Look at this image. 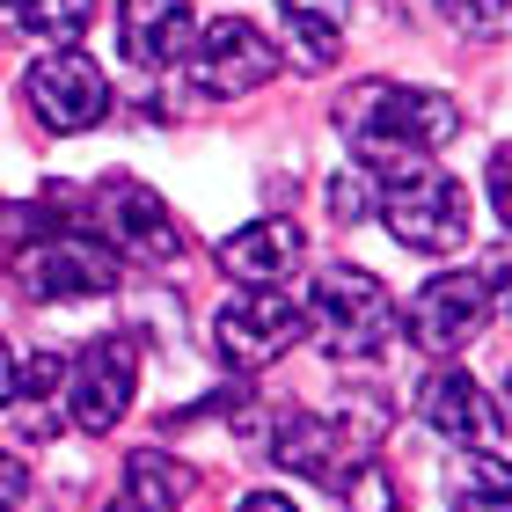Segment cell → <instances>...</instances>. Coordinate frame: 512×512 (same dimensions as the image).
<instances>
[{
    "mask_svg": "<svg viewBox=\"0 0 512 512\" xmlns=\"http://www.w3.org/2000/svg\"><path fill=\"white\" fill-rule=\"evenodd\" d=\"M491 205H498V220L512 227V147L491 154Z\"/></svg>",
    "mask_w": 512,
    "mask_h": 512,
    "instance_id": "cell-23",
    "label": "cell"
},
{
    "mask_svg": "<svg viewBox=\"0 0 512 512\" xmlns=\"http://www.w3.org/2000/svg\"><path fill=\"white\" fill-rule=\"evenodd\" d=\"M271 454H278V469H293V476L337 483L344 469H352V432H344L337 417H308V410H293V417H278Z\"/></svg>",
    "mask_w": 512,
    "mask_h": 512,
    "instance_id": "cell-14",
    "label": "cell"
},
{
    "mask_svg": "<svg viewBox=\"0 0 512 512\" xmlns=\"http://www.w3.org/2000/svg\"><path fill=\"white\" fill-rule=\"evenodd\" d=\"M337 125L352 132L366 169H395V161H432L461 132V110L410 81H359L337 103Z\"/></svg>",
    "mask_w": 512,
    "mask_h": 512,
    "instance_id": "cell-1",
    "label": "cell"
},
{
    "mask_svg": "<svg viewBox=\"0 0 512 512\" xmlns=\"http://www.w3.org/2000/svg\"><path fill=\"white\" fill-rule=\"evenodd\" d=\"M483 293H491V308H505V315H512V242L491 256V264H483Z\"/></svg>",
    "mask_w": 512,
    "mask_h": 512,
    "instance_id": "cell-21",
    "label": "cell"
},
{
    "mask_svg": "<svg viewBox=\"0 0 512 512\" xmlns=\"http://www.w3.org/2000/svg\"><path fill=\"white\" fill-rule=\"evenodd\" d=\"M271 74H278V44L242 15L205 22V37L191 44V81L205 96H249V88H264Z\"/></svg>",
    "mask_w": 512,
    "mask_h": 512,
    "instance_id": "cell-9",
    "label": "cell"
},
{
    "mask_svg": "<svg viewBox=\"0 0 512 512\" xmlns=\"http://www.w3.org/2000/svg\"><path fill=\"white\" fill-rule=\"evenodd\" d=\"M191 469H183L176 454H154V447H139L125 461V483H118V498H110L103 512H176L183 498H191Z\"/></svg>",
    "mask_w": 512,
    "mask_h": 512,
    "instance_id": "cell-15",
    "label": "cell"
},
{
    "mask_svg": "<svg viewBox=\"0 0 512 512\" xmlns=\"http://www.w3.org/2000/svg\"><path fill=\"white\" fill-rule=\"evenodd\" d=\"M300 256H308L300 220L271 213V220H249V227H235V235L220 242V271L235 278V286H286L300 271Z\"/></svg>",
    "mask_w": 512,
    "mask_h": 512,
    "instance_id": "cell-12",
    "label": "cell"
},
{
    "mask_svg": "<svg viewBox=\"0 0 512 512\" xmlns=\"http://www.w3.org/2000/svg\"><path fill=\"white\" fill-rule=\"evenodd\" d=\"M88 22H96V0H30V37H52L59 52H74Z\"/></svg>",
    "mask_w": 512,
    "mask_h": 512,
    "instance_id": "cell-18",
    "label": "cell"
},
{
    "mask_svg": "<svg viewBox=\"0 0 512 512\" xmlns=\"http://www.w3.org/2000/svg\"><path fill=\"white\" fill-rule=\"evenodd\" d=\"M8 395H15V359H8V337H0V410H8Z\"/></svg>",
    "mask_w": 512,
    "mask_h": 512,
    "instance_id": "cell-26",
    "label": "cell"
},
{
    "mask_svg": "<svg viewBox=\"0 0 512 512\" xmlns=\"http://www.w3.org/2000/svg\"><path fill=\"white\" fill-rule=\"evenodd\" d=\"M278 22H286V37L300 44V59L308 66H330L337 44H344V0H278Z\"/></svg>",
    "mask_w": 512,
    "mask_h": 512,
    "instance_id": "cell-17",
    "label": "cell"
},
{
    "mask_svg": "<svg viewBox=\"0 0 512 512\" xmlns=\"http://www.w3.org/2000/svg\"><path fill=\"white\" fill-rule=\"evenodd\" d=\"M30 37V0H0V44H22Z\"/></svg>",
    "mask_w": 512,
    "mask_h": 512,
    "instance_id": "cell-24",
    "label": "cell"
},
{
    "mask_svg": "<svg viewBox=\"0 0 512 512\" xmlns=\"http://www.w3.org/2000/svg\"><path fill=\"white\" fill-rule=\"evenodd\" d=\"M447 512H512V461L505 454H461L447 476Z\"/></svg>",
    "mask_w": 512,
    "mask_h": 512,
    "instance_id": "cell-16",
    "label": "cell"
},
{
    "mask_svg": "<svg viewBox=\"0 0 512 512\" xmlns=\"http://www.w3.org/2000/svg\"><path fill=\"white\" fill-rule=\"evenodd\" d=\"M374 220L388 227L403 249L417 256H454L469 242V191H461V176L432 169V161H395V169H374Z\"/></svg>",
    "mask_w": 512,
    "mask_h": 512,
    "instance_id": "cell-2",
    "label": "cell"
},
{
    "mask_svg": "<svg viewBox=\"0 0 512 512\" xmlns=\"http://www.w3.org/2000/svg\"><path fill=\"white\" fill-rule=\"evenodd\" d=\"M235 512H300V505H293L286 491H249V498H242Z\"/></svg>",
    "mask_w": 512,
    "mask_h": 512,
    "instance_id": "cell-25",
    "label": "cell"
},
{
    "mask_svg": "<svg viewBox=\"0 0 512 512\" xmlns=\"http://www.w3.org/2000/svg\"><path fill=\"white\" fill-rule=\"evenodd\" d=\"M88 235L118 256H139V264H169L176 256V227L161 213V198L132 176H103L96 198H88Z\"/></svg>",
    "mask_w": 512,
    "mask_h": 512,
    "instance_id": "cell-5",
    "label": "cell"
},
{
    "mask_svg": "<svg viewBox=\"0 0 512 512\" xmlns=\"http://www.w3.org/2000/svg\"><path fill=\"white\" fill-rule=\"evenodd\" d=\"M22 103L37 110L44 132H88V125H103V110H110V81H103V66L81 59V52H44L30 74H22Z\"/></svg>",
    "mask_w": 512,
    "mask_h": 512,
    "instance_id": "cell-7",
    "label": "cell"
},
{
    "mask_svg": "<svg viewBox=\"0 0 512 512\" xmlns=\"http://www.w3.org/2000/svg\"><path fill=\"white\" fill-rule=\"evenodd\" d=\"M22 286L37 300H103L118 286V264H110L103 242H88V235H52V242L22 249Z\"/></svg>",
    "mask_w": 512,
    "mask_h": 512,
    "instance_id": "cell-10",
    "label": "cell"
},
{
    "mask_svg": "<svg viewBox=\"0 0 512 512\" xmlns=\"http://www.w3.org/2000/svg\"><path fill=\"white\" fill-rule=\"evenodd\" d=\"M417 410H425V425L439 439H454V447H469V454H498V410H491V395L476 388V374H461V366L425 374Z\"/></svg>",
    "mask_w": 512,
    "mask_h": 512,
    "instance_id": "cell-11",
    "label": "cell"
},
{
    "mask_svg": "<svg viewBox=\"0 0 512 512\" xmlns=\"http://www.w3.org/2000/svg\"><path fill=\"white\" fill-rule=\"evenodd\" d=\"M308 330L322 337V352L330 359H366V352H381L388 330H395V300L374 271H359V264H330L308 286Z\"/></svg>",
    "mask_w": 512,
    "mask_h": 512,
    "instance_id": "cell-3",
    "label": "cell"
},
{
    "mask_svg": "<svg viewBox=\"0 0 512 512\" xmlns=\"http://www.w3.org/2000/svg\"><path fill=\"white\" fill-rule=\"evenodd\" d=\"M439 15L469 37H512V0H439Z\"/></svg>",
    "mask_w": 512,
    "mask_h": 512,
    "instance_id": "cell-19",
    "label": "cell"
},
{
    "mask_svg": "<svg viewBox=\"0 0 512 512\" xmlns=\"http://www.w3.org/2000/svg\"><path fill=\"white\" fill-rule=\"evenodd\" d=\"M337 483H344V512H395V483L374 469V461H352Z\"/></svg>",
    "mask_w": 512,
    "mask_h": 512,
    "instance_id": "cell-20",
    "label": "cell"
},
{
    "mask_svg": "<svg viewBox=\"0 0 512 512\" xmlns=\"http://www.w3.org/2000/svg\"><path fill=\"white\" fill-rule=\"evenodd\" d=\"M491 293H483V271H439L425 293L410 300V344L432 359H454L491 330Z\"/></svg>",
    "mask_w": 512,
    "mask_h": 512,
    "instance_id": "cell-6",
    "label": "cell"
},
{
    "mask_svg": "<svg viewBox=\"0 0 512 512\" xmlns=\"http://www.w3.org/2000/svg\"><path fill=\"white\" fill-rule=\"evenodd\" d=\"M22 498H30V469L0 447V512H22Z\"/></svg>",
    "mask_w": 512,
    "mask_h": 512,
    "instance_id": "cell-22",
    "label": "cell"
},
{
    "mask_svg": "<svg viewBox=\"0 0 512 512\" xmlns=\"http://www.w3.org/2000/svg\"><path fill=\"white\" fill-rule=\"evenodd\" d=\"M132 388H139L132 337H96L81 359H66V410L81 432H110L132 410Z\"/></svg>",
    "mask_w": 512,
    "mask_h": 512,
    "instance_id": "cell-8",
    "label": "cell"
},
{
    "mask_svg": "<svg viewBox=\"0 0 512 512\" xmlns=\"http://www.w3.org/2000/svg\"><path fill=\"white\" fill-rule=\"evenodd\" d=\"M505 425H512V374H505Z\"/></svg>",
    "mask_w": 512,
    "mask_h": 512,
    "instance_id": "cell-27",
    "label": "cell"
},
{
    "mask_svg": "<svg viewBox=\"0 0 512 512\" xmlns=\"http://www.w3.org/2000/svg\"><path fill=\"white\" fill-rule=\"evenodd\" d=\"M191 0H118V44L139 74H169L191 52Z\"/></svg>",
    "mask_w": 512,
    "mask_h": 512,
    "instance_id": "cell-13",
    "label": "cell"
},
{
    "mask_svg": "<svg viewBox=\"0 0 512 512\" xmlns=\"http://www.w3.org/2000/svg\"><path fill=\"white\" fill-rule=\"evenodd\" d=\"M300 337H308V315H300L278 286H242L235 300L213 308V352L235 366V374H256V366L286 359Z\"/></svg>",
    "mask_w": 512,
    "mask_h": 512,
    "instance_id": "cell-4",
    "label": "cell"
}]
</instances>
